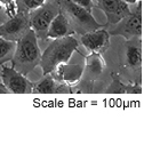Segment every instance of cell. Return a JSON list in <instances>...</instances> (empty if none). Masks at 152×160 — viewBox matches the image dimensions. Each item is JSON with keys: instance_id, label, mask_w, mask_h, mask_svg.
<instances>
[{"instance_id": "1", "label": "cell", "mask_w": 152, "mask_h": 160, "mask_svg": "<svg viewBox=\"0 0 152 160\" xmlns=\"http://www.w3.org/2000/svg\"><path fill=\"white\" fill-rule=\"evenodd\" d=\"M41 58V50L38 45V38L32 29L24 33L16 41V48L12 58V67L21 73L28 74L39 67Z\"/></svg>"}, {"instance_id": "2", "label": "cell", "mask_w": 152, "mask_h": 160, "mask_svg": "<svg viewBox=\"0 0 152 160\" xmlns=\"http://www.w3.org/2000/svg\"><path fill=\"white\" fill-rule=\"evenodd\" d=\"M80 42L73 36L53 39L41 53L39 67L43 69V74H48L58 65L68 63L74 52H78Z\"/></svg>"}, {"instance_id": "3", "label": "cell", "mask_w": 152, "mask_h": 160, "mask_svg": "<svg viewBox=\"0 0 152 160\" xmlns=\"http://www.w3.org/2000/svg\"><path fill=\"white\" fill-rule=\"evenodd\" d=\"M58 5L60 10L66 16L74 33L84 34L105 27V24L99 23L90 12L76 5L71 0H58Z\"/></svg>"}, {"instance_id": "4", "label": "cell", "mask_w": 152, "mask_h": 160, "mask_svg": "<svg viewBox=\"0 0 152 160\" xmlns=\"http://www.w3.org/2000/svg\"><path fill=\"white\" fill-rule=\"evenodd\" d=\"M58 13H60L58 0H46L40 7L29 13L30 29H32L38 39L46 41L48 27Z\"/></svg>"}, {"instance_id": "5", "label": "cell", "mask_w": 152, "mask_h": 160, "mask_svg": "<svg viewBox=\"0 0 152 160\" xmlns=\"http://www.w3.org/2000/svg\"><path fill=\"white\" fill-rule=\"evenodd\" d=\"M130 8V13L113 24L109 31L110 36H121L126 40L142 37V1L139 0Z\"/></svg>"}, {"instance_id": "6", "label": "cell", "mask_w": 152, "mask_h": 160, "mask_svg": "<svg viewBox=\"0 0 152 160\" xmlns=\"http://www.w3.org/2000/svg\"><path fill=\"white\" fill-rule=\"evenodd\" d=\"M1 67V82L6 87L9 94H32L33 82L27 78V76L15 70L13 67Z\"/></svg>"}, {"instance_id": "7", "label": "cell", "mask_w": 152, "mask_h": 160, "mask_svg": "<svg viewBox=\"0 0 152 160\" xmlns=\"http://www.w3.org/2000/svg\"><path fill=\"white\" fill-rule=\"evenodd\" d=\"M29 29V14L17 10L13 17H9L5 23L0 25V37L16 42Z\"/></svg>"}, {"instance_id": "8", "label": "cell", "mask_w": 152, "mask_h": 160, "mask_svg": "<svg viewBox=\"0 0 152 160\" xmlns=\"http://www.w3.org/2000/svg\"><path fill=\"white\" fill-rule=\"evenodd\" d=\"M94 8H99L105 14V27L118 23L130 13V7L124 0H93Z\"/></svg>"}, {"instance_id": "9", "label": "cell", "mask_w": 152, "mask_h": 160, "mask_svg": "<svg viewBox=\"0 0 152 160\" xmlns=\"http://www.w3.org/2000/svg\"><path fill=\"white\" fill-rule=\"evenodd\" d=\"M110 33L105 27L81 34L80 43L88 53L104 54L110 47Z\"/></svg>"}, {"instance_id": "10", "label": "cell", "mask_w": 152, "mask_h": 160, "mask_svg": "<svg viewBox=\"0 0 152 160\" xmlns=\"http://www.w3.org/2000/svg\"><path fill=\"white\" fill-rule=\"evenodd\" d=\"M84 73V63L70 64L63 63L50 72V76L58 82L65 83L68 86L73 87L79 82Z\"/></svg>"}, {"instance_id": "11", "label": "cell", "mask_w": 152, "mask_h": 160, "mask_svg": "<svg viewBox=\"0 0 152 160\" xmlns=\"http://www.w3.org/2000/svg\"><path fill=\"white\" fill-rule=\"evenodd\" d=\"M32 94H73L72 87L58 82L50 73L43 74V78L33 82Z\"/></svg>"}, {"instance_id": "12", "label": "cell", "mask_w": 152, "mask_h": 160, "mask_svg": "<svg viewBox=\"0 0 152 160\" xmlns=\"http://www.w3.org/2000/svg\"><path fill=\"white\" fill-rule=\"evenodd\" d=\"M106 64L102 56V54L89 53L88 55L85 56L83 79L96 80L103 73Z\"/></svg>"}, {"instance_id": "13", "label": "cell", "mask_w": 152, "mask_h": 160, "mask_svg": "<svg viewBox=\"0 0 152 160\" xmlns=\"http://www.w3.org/2000/svg\"><path fill=\"white\" fill-rule=\"evenodd\" d=\"M74 31L70 25L69 21L66 16L60 10V13L54 17L53 21L50 22L48 30H47L46 38L48 39H58V38L68 37V36H73Z\"/></svg>"}, {"instance_id": "14", "label": "cell", "mask_w": 152, "mask_h": 160, "mask_svg": "<svg viewBox=\"0 0 152 160\" xmlns=\"http://www.w3.org/2000/svg\"><path fill=\"white\" fill-rule=\"evenodd\" d=\"M142 64V45L141 38L126 40L125 65L130 69H139Z\"/></svg>"}, {"instance_id": "15", "label": "cell", "mask_w": 152, "mask_h": 160, "mask_svg": "<svg viewBox=\"0 0 152 160\" xmlns=\"http://www.w3.org/2000/svg\"><path fill=\"white\" fill-rule=\"evenodd\" d=\"M16 48V42L0 37V65L12 61Z\"/></svg>"}, {"instance_id": "16", "label": "cell", "mask_w": 152, "mask_h": 160, "mask_svg": "<svg viewBox=\"0 0 152 160\" xmlns=\"http://www.w3.org/2000/svg\"><path fill=\"white\" fill-rule=\"evenodd\" d=\"M128 83L122 82L118 73H111V83L106 87L105 94H127Z\"/></svg>"}, {"instance_id": "17", "label": "cell", "mask_w": 152, "mask_h": 160, "mask_svg": "<svg viewBox=\"0 0 152 160\" xmlns=\"http://www.w3.org/2000/svg\"><path fill=\"white\" fill-rule=\"evenodd\" d=\"M45 1L46 0H16L17 10L29 14L31 10L41 6Z\"/></svg>"}, {"instance_id": "18", "label": "cell", "mask_w": 152, "mask_h": 160, "mask_svg": "<svg viewBox=\"0 0 152 160\" xmlns=\"http://www.w3.org/2000/svg\"><path fill=\"white\" fill-rule=\"evenodd\" d=\"M0 9L5 10L8 17H13L17 13L16 0H0Z\"/></svg>"}, {"instance_id": "19", "label": "cell", "mask_w": 152, "mask_h": 160, "mask_svg": "<svg viewBox=\"0 0 152 160\" xmlns=\"http://www.w3.org/2000/svg\"><path fill=\"white\" fill-rule=\"evenodd\" d=\"M71 1L74 2L76 5H78V6L85 8V9L88 10V12H90V13H92V10L94 9L93 0H71Z\"/></svg>"}, {"instance_id": "20", "label": "cell", "mask_w": 152, "mask_h": 160, "mask_svg": "<svg viewBox=\"0 0 152 160\" xmlns=\"http://www.w3.org/2000/svg\"><path fill=\"white\" fill-rule=\"evenodd\" d=\"M0 94H9L8 89H7L6 87L3 86V82H0Z\"/></svg>"}, {"instance_id": "21", "label": "cell", "mask_w": 152, "mask_h": 160, "mask_svg": "<svg viewBox=\"0 0 152 160\" xmlns=\"http://www.w3.org/2000/svg\"><path fill=\"white\" fill-rule=\"evenodd\" d=\"M125 2H127L128 5H134V3H136L139 0H124Z\"/></svg>"}]
</instances>
